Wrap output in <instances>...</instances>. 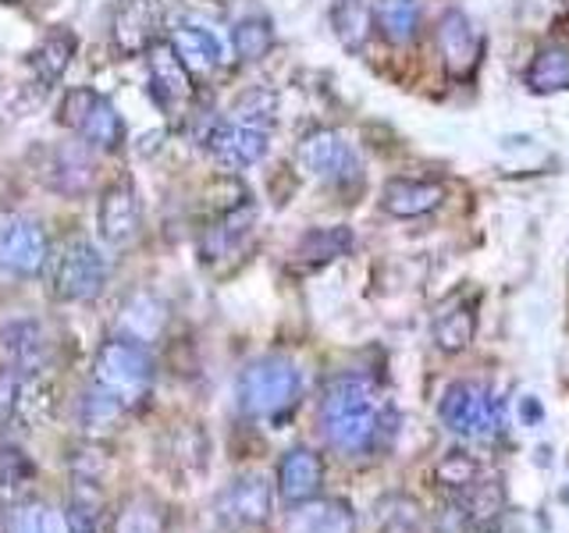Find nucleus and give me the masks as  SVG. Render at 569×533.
I'll return each instance as SVG.
<instances>
[{
  "instance_id": "28",
  "label": "nucleus",
  "mask_w": 569,
  "mask_h": 533,
  "mask_svg": "<svg viewBox=\"0 0 569 533\" xmlns=\"http://www.w3.org/2000/svg\"><path fill=\"white\" fill-rule=\"evenodd\" d=\"M168 515L160 509L153 497H132L124 502L121 512L114 515V533H164Z\"/></svg>"
},
{
  "instance_id": "24",
  "label": "nucleus",
  "mask_w": 569,
  "mask_h": 533,
  "mask_svg": "<svg viewBox=\"0 0 569 533\" xmlns=\"http://www.w3.org/2000/svg\"><path fill=\"white\" fill-rule=\"evenodd\" d=\"M435 345L441 352H462L470 342H473V331H477V316L467 302H449V306H441L438 316H435Z\"/></svg>"
},
{
  "instance_id": "3",
  "label": "nucleus",
  "mask_w": 569,
  "mask_h": 533,
  "mask_svg": "<svg viewBox=\"0 0 569 533\" xmlns=\"http://www.w3.org/2000/svg\"><path fill=\"white\" fill-rule=\"evenodd\" d=\"M299 370L284 355H263L239 373V409L253 420L278 416L299 399Z\"/></svg>"
},
{
  "instance_id": "8",
  "label": "nucleus",
  "mask_w": 569,
  "mask_h": 533,
  "mask_svg": "<svg viewBox=\"0 0 569 533\" xmlns=\"http://www.w3.org/2000/svg\"><path fill=\"white\" fill-rule=\"evenodd\" d=\"M267 147H271V129L242 121V118H231V114L207 132L210 157L228 171H246V168L260 164L267 157Z\"/></svg>"
},
{
  "instance_id": "25",
  "label": "nucleus",
  "mask_w": 569,
  "mask_h": 533,
  "mask_svg": "<svg viewBox=\"0 0 569 533\" xmlns=\"http://www.w3.org/2000/svg\"><path fill=\"white\" fill-rule=\"evenodd\" d=\"M274 47V26L263 14H246L231 26V50L242 61H260Z\"/></svg>"
},
{
  "instance_id": "36",
  "label": "nucleus",
  "mask_w": 569,
  "mask_h": 533,
  "mask_svg": "<svg viewBox=\"0 0 569 533\" xmlns=\"http://www.w3.org/2000/svg\"><path fill=\"white\" fill-rule=\"evenodd\" d=\"M64 515H68L71 533H97V509L82 502V497H76V502L64 509Z\"/></svg>"
},
{
  "instance_id": "13",
  "label": "nucleus",
  "mask_w": 569,
  "mask_h": 533,
  "mask_svg": "<svg viewBox=\"0 0 569 533\" xmlns=\"http://www.w3.org/2000/svg\"><path fill=\"white\" fill-rule=\"evenodd\" d=\"M147 71H150V93L164 111H174V107L189 103L192 71L182 64V58H178L171 43H153L147 50Z\"/></svg>"
},
{
  "instance_id": "31",
  "label": "nucleus",
  "mask_w": 569,
  "mask_h": 533,
  "mask_svg": "<svg viewBox=\"0 0 569 533\" xmlns=\"http://www.w3.org/2000/svg\"><path fill=\"white\" fill-rule=\"evenodd\" d=\"M435 480L449 491H467L480 480V462L467 452H449V455H441V462L435 466Z\"/></svg>"
},
{
  "instance_id": "9",
  "label": "nucleus",
  "mask_w": 569,
  "mask_h": 533,
  "mask_svg": "<svg viewBox=\"0 0 569 533\" xmlns=\"http://www.w3.org/2000/svg\"><path fill=\"white\" fill-rule=\"evenodd\" d=\"M50 263V239L40 221L14 218L0 224V274L4 278H36Z\"/></svg>"
},
{
  "instance_id": "7",
  "label": "nucleus",
  "mask_w": 569,
  "mask_h": 533,
  "mask_svg": "<svg viewBox=\"0 0 569 533\" xmlns=\"http://www.w3.org/2000/svg\"><path fill=\"white\" fill-rule=\"evenodd\" d=\"M296 160L320 185H349L360 178V157L335 129H313L302 135Z\"/></svg>"
},
{
  "instance_id": "14",
  "label": "nucleus",
  "mask_w": 569,
  "mask_h": 533,
  "mask_svg": "<svg viewBox=\"0 0 569 533\" xmlns=\"http://www.w3.org/2000/svg\"><path fill=\"white\" fill-rule=\"evenodd\" d=\"M320 480H325V466H320L317 452L310 449H289L278 462V494L289 505L313 502L320 491Z\"/></svg>"
},
{
  "instance_id": "23",
  "label": "nucleus",
  "mask_w": 569,
  "mask_h": 533,
  "mask_svg": "<svg viewBox=\"0 0 569 533\" xmlns=\"http://www.w3.org/2000/svg\"><path fill=\"white\" fill-rule=\"evenodd\" d=\"M527 86H530V93H566L569 89V47L548 43L533 53V61L527 68Z\"/></svg>"
},
{
  "instance_id": "22",
  "label": "nucleus",
  "mask_w": 569,
  "mask_h": 533,
  "mask_svg": "<svg viewBox=\"0 0 569 533\" xmlns=\"http://www.w3.org/2000/svg\"><path fill=\"white\" fill-rule=\"evenodd\" d=\"M4 533H71L64 509L43 502V497H26L8 509Z\"/></svg>"
},
{
  "instance_id": "34",
  "label": "nucleus",
  "mask_w": 569,
  "mask_h": 533,
  "mask_svg": "<svg viewBox=\"0 0 569 533\" xmlns=\"http://www.w3.org/2000/svg\"><path fill=\"white\" fill-rule=\"evenodd\" d=\"M36 473L32 459L18 444H0V487H22Z\"/></svg>"
},
{
  "instance_id": "15",
  "label": "nucleus",
  "mask_w": 569,
  "mask_h": 533,
  "mask_svg": "<svg viewBox=\"0 0 569 533\" xmlns=\"http://www.w3.org/2000/svg\"><path fill=\"white\" fill-rule=\"evenodd\" d=\"M171 47L182 58V64L192 76H213L224 64V47L218 40V32L207 29L203 22H182L171 32Z\"/></svg>"
},
{
  "instance_id": "5",
  "label": "nucleus",
  "mask_w": 569,
  "mask_h": 533,
  "mask_svg": "<svg viewBox=\"0 0 569 533\" xmlns=\"http://www.w3.org/2000/svg\"><path fill=\"white\" fill-rule=\"evenodd\" d=\"M107 289V257L93 242L71 239L50 263V292L61 302H93Z\"/></svg>"
},
{
  "instance_id": "32",
  "label": "nucleus",
  "mask_w": 569,
  "mask_h": 533,
  "mask_svg": "<svg viewBox=\"0 0 569 533\" xmlns=\"http://www.w3.org/2000/svg\"><path fill=\"white\" fill-rule=\"evenodd\" d=\"M274 114H278V97H274V89H263V86L246 89V93L236 103H231V118L263 124V129H271Z\"/></svg>"
},
{
  "instance_id": "17",
  "label": "nucleus",
  "mask_w": 569,
  "mask_h": 533,
  "mask_svg": "<svg viewBox=\"0 0 569 533\" xmlns=\"http://www.w3.org/2000/svg\"><path fill=\"white\" fill-rule=\"evenodd\" d=\"M0 345H4L8 360L14 363L18 373H36L50 360L47 334L36 320H11V324H4L0 328Z\"/></svg>"
},
{
  "instance_id": "18",
  "label": "nucleus",
  "mask_w": 569,
  "mask_h": 533,
  "mask_svg": "<svg viewBox=\"0 0 569 533\" xmlns=\"http://www.w3.org/2000/svg\"><path fill=\"white\" fill-rule=\"evenodd\" d=\"M356 515L352 505L342 497H313V502L296 505V515L289 520V533H352Z\"/></svg>"
},
{
  "instance_id": "4",
  "label": "nucleus",
  "mask_w": 569,
  "mask_h": 533,
  "mask_svg": "<svg viewBox=\"0 0 569 533\" xmlns=\"http://www.w3.org/2000/svg\"><path fill=\"white\" fill-rule=\"evenodd\" d=\"M58 121L64 124V129L76 132L79 142H86L89 150L114 153L124 142L121 111L103 93H97V89H89V86L68 89L61 107H58Z\"/></svg>"
},
{
  "instance_id": "21",
  "label": "nucleus",
  "mask_w": 569,
  "mask_h": 533,
  "mask_svg": "<svg viewBox=\"0 0 569 533\" xmlns=\"http://www.w3.org/2000/svg\"><path fill=\"white\" fill-rule=\"evenodd\" d=\"M420 22H423L420 0H378V4H373V26H378V32L396 47L413 43Z\"/></svg>"
},
{
  "instance_id": "29",
  "label": "nucleus",
  "mask_w": 569,
  "mask_h": 533,
  "mask_svg": "<svg viewBox=\"0 0 569 533\" xmlns=\"http://www.w3.org/2000/svg\"><path fill=\"white\" fill-rule=\"evenodd\" d=\"M121 324H124V338H132V342H150V338L160 331V324H164V306H160L153 295H136L129 306H124Z\"/></svg>"
},
{
  "instance_id": "30",
  "label": "nucleus",
  "mask_w": 569,
  "mask_h": 533,
  "mask_svg": "<svg viewBox=\"0 0 569 533\" xmlns=\"http://www.w3.org/2000/svg\"><path fill=\"white\" fill-rule=\"evenodd\" d=\"M352 249V231L335 224V228H317L310 231L307 239L299 245V257H307L310 263H328V260H338L346 257Z\"/></svg>"
},
{
  "instance_id": "1",
  "label": "nucleus",
  "mask_w": 569,
  "mask_h": 533,
  "mask_svg": "<svg viewBox=\"0 0 569 533\" xmlns=\"http://www.w3.org/2000/svg\"><path fill=\"white\" fill-rule=\"evenodd\" d=\"M385 399L378 384L360 373H342L335 378L325 395H320V426H325L328 444L346 459L370 452L385 431Z\"/></svg>"
},
{
  "instance_id": "26",
  "label": "nucleus",
  "mask_w": 569,
  "mask_h": 533,
  "mask_svg": "<svg viewBox=\"0 0 569 533\" xmlns=\"http://www.w3.org/2000/svg\"><path fill=\"white\" fill-rule=\"evenodd\" d=\"M373 526L378 533H423V512L413 497L388 494L373 505Z\"/></svg>"
},
{
  "instance_id": "27",
  "label": "nucleus",
  "mask_w": 569,
  "mask_h": 533,
  "mask_svg": "<svg viewBox=\"0 0 569 533\" xmlns=\"http://www.w3.org/2000/svg\"><path fill=\"white\" fill-rule=\"evenodd\" d=\"M331 22H335L338 40H342L349 50H360L367 43L370 29H378L373 26V11L363 4V0H338Z\"/></svg>"
},
{
  "instance_id": "33",
  "label": "nucleus",
  "mask_w": 569,
  "mask_h": 533,
  "mask_svg": "<svg viewBox=\"0 0 569 533\" xmlns=\"http://www.w3.org/2000/svg\"><path fill=\"white\" fill-rule=\"evenodd\" d=\"M462 494H467V515L473 526H491V520L502 512V502H506L502 487L491 484V480H477V484L467 487Z\"/></svg>"
},
{
  "instance_id": "6",
  "label": "nucleus",
  "mask_w": 569,
  "mask_h": 533,
  "mask_svg": "<svg viewBox=\"0 0 569 533\" xmlns=\"http://www.w3.org/2000/svg\"><path fill=\"white\" fill-rule=\"evenodd\" d=\"M438 416L456 438H467V441H488L502 431V423H506L502 402H498L488 388L470 384V381H456L445 388Z\"/></svg>"
},
{
  "instance_id": "20",
  "label": "nucleus",
  "mask_w": 569,
  "mask_h": 533,
  "mask_svg": "<svg viewBox=\"0 0 569 533\" xmlns=\"http://www.w3.org/2000/svg\"><path fill=\"white\" fill-rule=\"evenodd\" d=\"M76 50H79V40H76V32H71L68 26L50 29L40 40V47L29 53V64L36 71V79H40L43 86L61 82L71 58H76Z\"/></svg>"
},
{
  "instance_id": "11",
  "label": "nucleus",
  "mask_w": 569,
  "mask_h": 533,
  "mask_svg": "<svg viewBox=\"0 0 569 533\" xmlns=\"http://www.w3.org/2000/svg\"><path fill=\"white\" fill-rule=\"evenodd\" d=\"M271 505H274V491L267 484L263 473H242L236 476L221 494V515L231 526H263L271 520Z\"/></svg>"
},
{
  "instance_id": "2",
  "label": "nucleus",
  "mask_w": 569,
  "mask_h": 533,
  "mask_svg": "<svg viewBox=\"0 0 569 533\" xmlns=\"http://www.w3.org/2000/svg\"><path fill=\"white\" fill-rule=\"evenodd\" d=\"M153 384V360L142 342L132 338H107L93 360V391L121 402L124 409H132L136 402L147 399V391Z\"/></svg>"
},
{
  "instance_id": "16",
  "label": "nucleus",
  "mask_w": 569,
  "mask_h": 533,
  "mask_svg": "<svg viewBox=\"0 0 569 533\" xmlns=\"http://www.w3.org/2000/svg\"><path fill=\"white\" fill-rule=\"evenodd\" d=\"M445 200V189L438 182H423V178H391L381 192L385 213L399 221H413L423 213H435Z\"/></svg>"
},
{
  "instance_id": "12",
  "label": "nucleus",
  "mask_w": 569,
  "mask_h": 533,
  "mask_svg": "<svg viewBox=\"0 0 569 533\" xmlns=\"http://www.w3.org/2000/svg\"><path fill=\"white\" fill-rule=\"evenodd\" d=\"M438 50H441L445 68H449L456 79H470L473 68L480 64V32L473 29V22L459 8L441 14Z\"/></svg>"
},
{
  "instance_id": "10",
  "label": "nucleus",
  "mask_w": 569,
  "mask_h": 533,
  "mask_svg": "<svg viewBox=\"0 0 569 533\" xmlns=\"http://www.w3.org/2000/svg\"><path fill=\"white\" fill-rule=\"evenodd\" d=\"M97 231L111 249H124L139 239L142 231V203L132 182L107 185L97 203Z\"/></svg>"
},
{
  "instance_id": "19",
  "label": "nucleus",
  "mask_w": 569,
  "mask_h": 533,
  "mask_svg": "<svg viewBox=\"0 0 569 533\" xmlns=\"http://www.w3.org/2000/svg\"><path fill=\"white\" fill-rule=\"evenodd\" d=\"M93 182V157H89V147L79 142V147H61L50 153L47 164V185L61 195H79Z\"/></svg>"
},
{
  "instance_id": "35",
  "label": "nucleus",
  "mask_w": 569,
  "mask_h": 533,
  "mask_svg": "<svg viewBox=\"0 0 569 533\" xmlns=\"http://www.w3.org/2000/svg\"><path fill=\"white\" fill-rule=\"evenodd\" d=\"M18 402H22V378L18 370H0V423L14 416Z\"/></svg>"
}]
</instances>
